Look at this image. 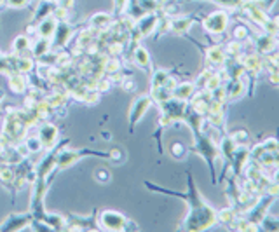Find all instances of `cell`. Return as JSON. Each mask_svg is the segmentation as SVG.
<instances>
[{"label": "cell", "instance_id": "1", "mask_svg": "<svg viewBox=\"0 0 279 232\" xmlns=\"http://www.w3.org/2000/svg\"><path fill=\"white\" fill-rule=\"evenodd\" d=\"M145 187L150 190H154V192H161V194H168V195H175V197L185 199L187 205H188V215H187V218L182 222V225H180V229L182 230H206L216 223V211L213 210L209 205H206V201L201 197L199 190L196 189V185H194V178H192L190 171H188L187 194L166 190V189H162V187H157L150 182H145Z\"/></svg>", "mask_w": 279, "mask_h": 232}, {"label": "cell", "instance_id": "2", "mask_svg": "<svg viewBox=\"0 0 279 232\" xmlns=\"http://www.w3.org/2000/svg\"><path fill=\"white\" fill-rule=\"evenodd\" d=\"M96 223H98V229L101 230H138V225L129 220L128 217H124L122 213L114 210H103L100 215L96 217Z\"/></svg>", "mask_w": 279, "mask_h": 232}, {"label": "cell", "instance_id": "3", "mask_svg": "<svg viewBox=\"0 0 279 232\" xmlns=\"http://www.w3.org/2000/svg\"><path fill=\"white\" fill-rule=\"evenodd\" d=\"M105 157L110 159V150L108 152H98V150H89V149H67V145L60 150L58 154V164H56V173L70 168L73 162L80 161L84 157Z\"/></svg>", "mask_w": 279, "mask_h": 232}, {"label": "cell", "instance_id": "4", "mask_svg": "<svg viewBox=\"0 0 279 232\" xmlns=\"http://www.w3.org/2000/svg\"><path fill=\"white\" fill-rule=\"evenodd\" d=\"M161 107V119H159V126L161 128H166V126L173 124L176 121H183V115H185L187 110V103L183 100H178V98L171 96L170 100L159 103Z\"/></svg>", "mask_w": 279, "mask_h": 232}, {"label": "cell", "instance_id": "5", "mask_svg": "<svg viewBox=\"0 0 279 232\" xmlns=\"http://www.w3.org/2000/svg\"><path fill=\"white\" fill-rule=\"evenodd\" d=\"M152 105H154V100H152L150 95H140L136 100L131 103V108H129V131L131 133H133L134 126H136L138 122L143 119V115L150 110Z\"/></svg>", "mask_w": 279, "mask_h": 232}, {"label": "cell", "instance_id": "6", "mask_svg": "<svg viewBox=\"0 0 279 232\" xmlns=\"http://www.w3.org/2000/svg\"><path fill=\"white\" fill-rule=\"evenodd\" d=\"M34 222V215L30 211L26 213H12L9 215L2 223H0V230H9V232H18L23 229H28Z\"/></svg>", "mask_w": 279, "mask_h": 232}, {"label": "cell", "instance_id": "7", "mask_svg": "<svg viewBox=\"0 0 279 232\" xmlns=\"http://www.w3.org/2000/svg\"><path fill=\"white\" fill-rule=\"evenodd\" d=\"M73 39V26L68 21H58L56 32L51 39V49L52 51H61L68 46V42Z\"/></svg>", "mask_w": 279, "mask_h": 232}, {"label": "cell", "instance_id": "8", "mask_svg": "<svg viewBox=\"0 0 279 232\" xmlns=\"http://www.w3.org/2000/svg\"><path fill=\"white\" fill-rule=\"evenodd\" d=\"M157 21H159L157 11H149L134 21V30L138 32V35L142 37V39L143 37H149L154 34L155 28H157Z\"/></svg>", "mask_w": 279, "mask_h": 232}, {"label": "cell", "instance_id": "9", "mask_svg": "<svg viewBox=\"0 0 279 232\" xmlns=\"http://www.w3.org/2000/svg\"><path fill=\"white\" fill-rule=\"evenodd\" d=\"M227 23H229V16L227 12L224 11H216V12H211V14L208 16L206 19L203 21V26L204 30L208 32V34H221V32L227 28Z\"/></svg>", "mask_w": 279, "mask_h": 232}, {"label": "cell", "instance_id": "10", "mask_svg": "<svg viewBox=\"0 0 279 232\" xmlns=\"http://www.w3.org/2000/svg\"><path fill=\"white\" fill-rule=\"evenodd\" d=\"M37 136H39V140L42 141L44 150H49L51 147L56 145L60 133H58V128H56L54 124H51L49 121H44L42 124L39 126V134H37Z\"/></svg>", "mask_w": 279, "mask_h": 232}, {"label": "cell", "instance_id": "11", "mask_svg": "<svg viewBox=\"0 0 279 232\" xmlns=\"http://www.w3.org/2000/svg\"><path fill=\"white\" fill-rule=\"evenodd\" d=\"M65 230H98V223L94 217H77L70 213L67 217V229Z\"/></svg>", "mask_w": 279, "mask_h": 232}, {"label": "cell", "instance_id": "12", "mask_svg": "<svg viewBox=\"0 0 279 232\" xmlns=\"http://www.w3.org/2000/svg\"><path fill=\"white\" fill-rule=\"evenodd\" d=\"M7 85H9V91L12 95H24L26 89L30 88L26 73H23V72L9 73V75H7Z\"/></svg>", "mask_w": 279, "mask_h": 232}, {"label": "cell", "instance_id": "13", "mask_svg": "<svg viewBox=\"0 0 279 232\" xmlns=\"http://www.w3.org/2000/svg\"><path fill=\"white\" fill-rule=\"evenodd\" d=\"M114 16L106 14V12H96V14H93L91 18H89V28H93V30L96 32H106L110 26L114 24Z\"/></svg>", "mask_w": 279, "mask_h": 232}, {"label": "cell", "instance_id": "14", "mask_svg": "<svg viewBox=\"0 0 279 232\" xmlns=\"http://www.w3.org/2000/svg\"><path fill=\"white\" fill-rule=\"evenodd\" d=\"M194 24V16H178V18L170 19V32L176 35H183L190 30Z\"/></svg>", "mask_w": 279, "mask_h": 232}, {"label": "cell", "instance_id": "15", "mask_svg": "<svg viewBox=\"0 0 279 232\" xmlns=\"http://www.w3.org/2000/svg\"><path fill=\"white\" fill-rule=\"evenodd\" d=\"M56 26H58V19L54 16H47V18L40 19L37 23V37H44V39H52L56 32Z\"/></svg>", "mask_w": 279, "mask_h": 232}, {"label": "cell", "instance_id": "16", "mask_svg": "<svg viewBox=\"0 0 279 232\" xmlns=\"http://www.w3.org/2000/svg\"><path fill=\"white\" fill-rule=\"evenodd\" d=\"M131 58H133L134 65L142 68V70H145V72H150L152 70V61H150L149 51H147L145 47L140 46V44H138L136 47H134V51L131 52Z\"/></svg>", "mask_w": 279, "mask_h": 232}, {"label": "cell", "instance_id": "17", "mask_svg": "<svg viewBox=\"0 0 279 232\" xmlns=\"http://www.w3.org/2000/svg\"><path fill=\"white\" fill-rule=\"evenodd\" d=\"M54 0H37V9L34 12V21L39 23L40 19L47 18L54 11Z\"/></svg>", "mask_w": 279, "mask_h": 232}, {"label": "cell", "instance_id": "18", "mask_svg": "<svg viewBox=\"0 0 279 232\" xmlns=\"http://www.w3.org/2000/svg\"><path fill=\"white\" fill-rule=\"evenodd\" d=\"M51 51V39H44V37H37V39L32 42L30 52L34 58H42L44 54Z\"/></svg>", "mask_w": 279, "mask_h": 232}, {"label": "cell", "instance_id": "19", "mask_svg": "<svg viewBox=\"0 0 279 232\" xmlns=\"http://www.w3.org/2000/svg\"><path fill=\"white\" fill-rule=\"evenodd\" d=\"M32 42L34 40L30 39V35H18L14 39V42H12V52L14 54H26V52H30V47H32Z\"/></svg>", "mask_w": 279, "mask_h": 232}, {"label": "cell", "instance_id": "20", "mask_svg": "<svg viewBox=\"0 0 279 232\" xmlns=\"http://www.w3.org/2000/svg\"><path fill=\"white\" fill-rule=\"evenodd\" d=\"M196 93V85L192 82H183V84H176V88L173 89V96L178 98V100H190Z\"/></svg>", "mask_w": 279, "mask_h": 232}, {"label": "cell", "instance_id": "21", "mask_svg": "<svg viewBox=\"0 0 279 232\" xmlns=\"http://www.w3.org/2000/svg\"><path fill=\"white\" fill-rule=\"evenodd\" d=\"M208 61H209V63L220 65L221 61H225V51L220 46L209 47L208 49Z\"/></svg>", "mask_w": 279, "mask_h": 232}, {"label": "cell", "instance_id": "22", "mask_svg": "<svg viewBox=\"0 0 279 232\" xmlns=\"http://www.w3.org/2000/svg\"><path fill=\"white\" fill-rule=\"evenodd\" d=\"M170 154H171V157L182 161V159H185V156L188 154V149L183 143H180V141H173L170 147Z\"/></svg>", "mask_w": 279, "mask_h": 232}, {"label": "cell", "instance_id": "23", "mask_svg": "<svg viewBox=\"0 0 279 232\" xmlns=\"http://www.w3.org/2000/svg\"><path fill=\"white\" fill-rule=\"evenodd\" d=\"M24 145H26L30 154H40L44 150V145L42 141L39 140V136H28L26 140H24Z\"/></svg>", "mask_w": 279, "mask_h": 232}, {"label": "cell", "instance_id": "24", "mask_svg": "<svg viewBox=\"0 0 279 232\" xmlns=\"http://www.w3.org/2000/svg\"><path fill=\"white\" fill-rule=\"evenodd\" d=\"M129 6V0H114V16L116 18H121V16L126 14Z\"/></svg>", "mask_w": 279, "mask_h": 232}, {"label": "cell", "instance_id": "25", "mask_svg": "<svg viewBox=\"0 0 279 232\" xmlns=\"http://www.w3.org/2000/svg\"><path fill=\"white\" fill-rule=\"evenodd\" d=\"M94 180H96L98 183H101V185H105V183H108L110 180H112V175H110L108 169L98 168L96 171H94Z\"/></svg>", "mask_w": 279, "mask_h": 232}, {"label": "cell", "instance_id": "26", "mask_svg": "<svg viewBox=\"0 0 279 232\" xmlns=\"http://www.w3.org/2000/svg\"><path fill=\"white\" fill-rule=\"evenodd\" d=\"M121 85L122 89H124L126 93H133V91H136V82H134V79H131L129 75H124V79L121 80Z\"/></svg>", "mask_w": 279, "mask_h": 232}, {"label": "cell", "instance_id": "27", "mask_svg": "<svg viewBox=\"0 0 279 232\" xmlns=\"http://www.w3.org/2000/svg\"><path fill=\"white\" fill-rule=\"evenodd\" d=\"M52 16H54L58 21H68L70 19V9H65V7H54Z\"/></svg>", "mask_w": 279, "mask_h": 232}, {"label": "cell", "instance_id": "28", "mask_svg": "<svg viewBox=\"0 0 279 232\" xmlns=\"http://www.w3.org/2000/svg\"><path fill=\"white\" fill-rule=\"evenodd\" d=\"M32 0H4V6L12 7V9H21V7L30 6Z\"/></svg>", "mask_w": 279, "mask_h": 232}, {"label": "cell", "instance_id": "29", "mask_svg": "<svg viewBox=\"0 0 279 232\" xmlns=\"http://www.w3.org/2000/svg\"><path fill=\"white\" fill-rule=\"evenodd\" d=\"M110 161L122 162L124 161V152H122L121 149H110Z\"/></svg>", "mask_w": 279, "mask_h": 232}, {"label": "cell", "instance_id": "30", "mask_svg": "<svg viewBox=\"0 0 279 232\" xmlns=\"http://www.w3.org/2000/svg\"><path fill=\"white\" fill-rule=\"evenodd\" d=\"M234 37H236L237 40H243V39H246L248 37V30H246L244 26H236V30H234Z\"/></svg>", "mask_w": 279, "mask_h": 232}, {"label": "cell", "instance_id": "31", "mask_svg": "<svg viewBox=\"0 0 279 232\" xmlns=\"http://www.w3.org/2000/svg\"><path fill=\"white\" fill-rule=\"evenodd\" d=\"M75 0H54V6L56 7H65V9H72Z\"/></svg>", "mask_w": 279, "mask_h": 232}, {"label": "cell", "instance_id": "32", "mask_svg": "<svg viewBox=\"0 0 279 232\" xmlns=\"http://www.w3.org/2000/svg\"><path fill=\"white\" fill-rule=\"evenodd\" d=\"M101 138H103V140H112V133H110V131H101Z\"/></svg>", "mask_w": 279, "mask_h": 232}, {"label": "cell", "instance_id": "33", "mask_svg": "<svg viewBox=\"0 0 279 232\" xmlns=\"http://www.w3.org/2000/svg\"><path fill=\"white\" fill-rule=\"evenodd\" d=\"M4 100H6V91H4V89H0V103H2Z\"/></svg>", "mask_w": 279, "mask_h": 232}]
</instances>
